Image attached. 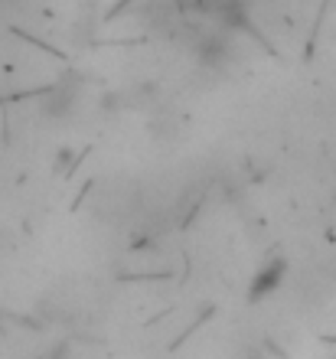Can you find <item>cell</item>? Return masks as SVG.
<instances>
[{
  "instance_id": "obj_1",
  "label": "cell",
  "mask_w": 336,
  "mask_h": 359,
  "mask_svg": "<svg viewBox=\"0 0 336 359\" xmlns=\"http://www.w3.org/2000/svg\"><path fill=\"white\" fill-rule=\"evenodd\" d=\"M284 262L281 258H274V262H268V268H264L258 278H255V284H252V297H262V294H271L274 287L281 284V278H284Z\"/></svg>"
}]
</instances>
